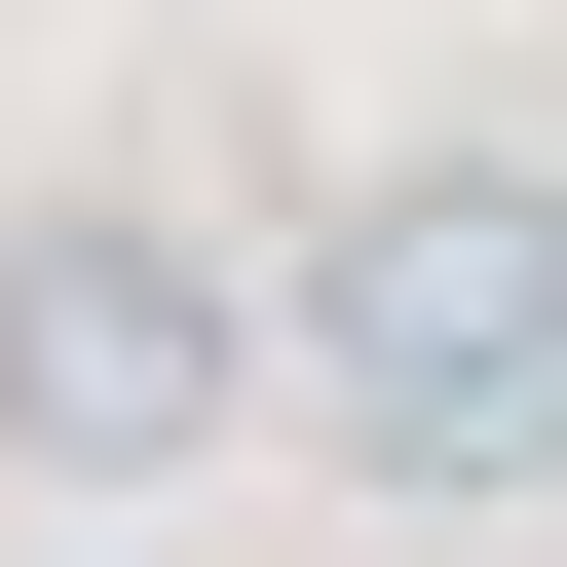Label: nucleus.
<instances>
[{
    "label": "nucleus",
    "mask_w": 567,
    "mask_h": 567,
    "mask_svg": "<svg viewBox=\"0 0 567 567\" xmlns=\"http://www.w3.org/2000/svg\"><path fill=\"white\" fill-rule=\"evenodd\" d=\"M265 379L379 492H567V152H379L265 303Z\"/></svg>",
    "instance_id": "f257e3e1"
},
{
    "label": "nucleus",
    "mask_w": 567,
    "mask_h": 567,
    "mask_svg": "<svg viewBox=\"0 0 567 567\" xmlns=\"http://www.w3.org/2000/svg\"><path fill=\"white\" fill-rule=\"evenodd\" d=\"M265 416V265L189 227V189H39V227H0V492H189Z\"/></svg>",
    "instance_id": "f03ea898"
}]
</instances>
